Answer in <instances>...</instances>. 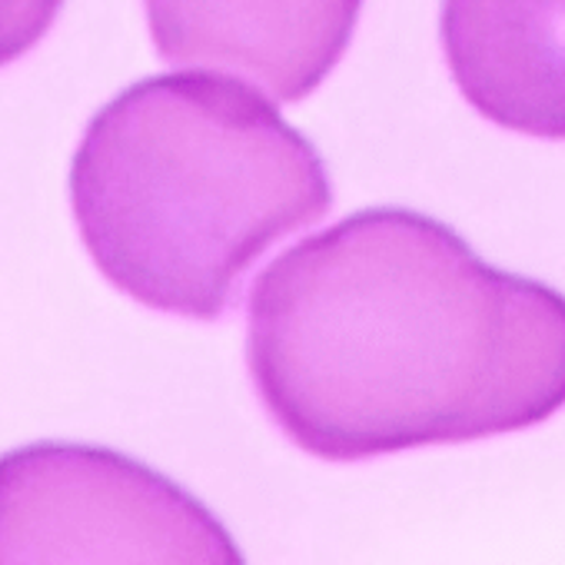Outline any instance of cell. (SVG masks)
I'll return each instance as SVG.
<instances>
[{"instance_id":"cell-2","label":"cell","mask_w":565,"mask_h":565,"mask_svg":"<svg viewBox=\"0 0 565 565\" xmlns=\"http://www.w3.org/2000/svg\"><path fill=\"white\" fill-rule=\"evenodd\" d=\"M71 203L97 269L137 303L216 320L246 269L333 206L313 143L253 87L147 77L90 124Z\"/></svg>"},{"instance_id":"cell-3","label":"cell","mask_w":565,"mask_h":565,"mask_svg":"<svg viewBox=\"0 0 565 565\" xmlns=\"http://www.w3.org/2000/svg\"><path fill=\"white\" fill-rule=\"evenodd\" d=\"M239 558L210 509L130 456L77 443L0 456V565Z\"/></svg>"},{"instance_id":"cell-5","label":"cell","mask_w":565,"mask_h":565,"mask_svg":"<svg viewBox=\"0 0 565 565\" xmlns=\"http://www.w3.org/2000/svg\"><path fill=\"white\" fill-rule=\"evenodd\" d=\"M459 94L495 127L565 140V0H443Z\"/></svg>"},{"instance_id":"cell-1","label":"cell","mask_w":565,"mask_h":565,"mask_svg":"<svg viewBox=\"0 0 565 565\" xmlns=\"http://www.w3.org/2000/svg\"><path fill=\"white\" fill-rule=\"evenodd\" d=\"M246 363L310 456L472 443L565 406V297L482 263L426 213L360 210L259 273Z\"/></svg>"},{"instance_id":"cell-6","label":"cell","mask_w":565,"mask_h":565,"mask_svg":"<svg viewBox=\"0 0 565 565\" xmlns=\"http://www.w3.org/2000/svg\"><path fill=\"white\" fill-rule=\"evenodd\" d=\"M64 0H0V67L24 57L54 28Z\"/></svg>"},{"instance_id":"cell-4","label":"cell","mask_w":565,"mask_h":565,"mask_svg":"<svg viewBox=\"0 0 565 565\" xmlns=\"http://www.w3.org/2000/svg\"><path fill=\"white\" fill-rule=\"evenodd\" d=\"M143 8L167 64L226 71L297 104L347 54L363 0H143Z\"/></svg>"}]
</instances>
